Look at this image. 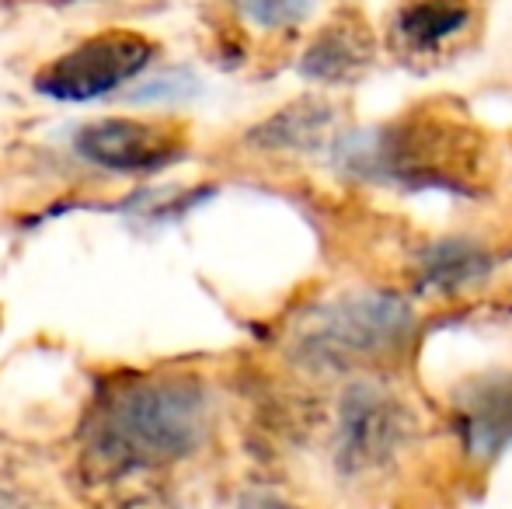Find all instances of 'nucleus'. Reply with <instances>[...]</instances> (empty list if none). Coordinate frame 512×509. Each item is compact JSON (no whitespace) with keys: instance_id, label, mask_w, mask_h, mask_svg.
Segmentation results:
<instances>
[{"instance_id":"f257e3e1","label":"nucleus","mask_w":512,"mask_h":509,"mask_svg":"<svg viewBox=\"0 0 512 509\" xmlns=\"http://www.w3.org/2000/svg\"><path fill=\"white\" fill-rule=\"evenodd\" d=\"M338 171L401 189L481 192L492 175L488 136L460 112L422 105L387 126L338 140Z\"/></svg>"},{"instance_id":"f03ea898","label":"nucleus","mask_w":512,"mask_h":509,"mask_svg":"<svg viewBox=\"0 0 512 509\" xmlns=\"http://www.w3.org/2000/svg\"><path fill=\"white\" fill-rule=\"evenodd\" d=\"M206 433V391L189 374H133L105 387L88 422L91 457L108 471L161 468Z\"/></svg>"},{"instance_id":"7ed1b4c3","label":"nucleus","mask_w":512,"mask_h":509,"mask_svg":"<svg viewBox=\"0 0 512 509\" xmlns=\"http://www.w3.org/2000/svg\"><path fill=\"white\" fill-rule=\"evenodd\" d=\"M411 311L401 297L391 293H356L338 304L324 307L304 335L300 356L314 367H356L377 363L398 353L411 335Z\"/></svg>"},{"instance_id":"20e7f679","label":"nucleus","mask_w":512,"mask_h":509,"mask_svg":"<svg viewBox=\"0 0 512 509\" xmlns=\"http://www.w3.org/2000/svg\"><path fill=\"white\" fill-rule=\"evenodd\" d=\"M415 422L394 394L373 384H356L342 394L338 405L335 457L345 475H377L391 468L408 447Z\"/></svg>"},{"instance_id":"39448f33","label":"nucleus","mask_w":512,"mask_h":509,"mask_svg":"<svg viewBox=\"0 0 512 509\" xmlns=\"http://www.w3.org/2000/svg\"><path fill=\"white\" fill-rule=\"evenodd\" d=\"M150 56H154V46L147 35L112 28V32L91 35L49 63L35 77V88L56 102H91L133 81L150 63Z\"/></svg>"},{"instance_id":"423d86ee","label":"nucleus","mask_w":512,"mask_h":509,"mask_svg":"<svg viewBox=\"0 0 512 509\" xmlns=\"http://www.w3.org/2000/svg\"><path fill=\"white\" fill-rule=\"evenodd\" d=\"M474 0H405L387 25V49L411 70L446 63L474 32Z\"/></svg>"},{"instance_id":"0eeeda50","label":"nucleus","mask_w":512,"mask_h":509,"mask_svg":"<svg viewBox=\"0 0 512 509\" xmlns=\"http://www.w3.org/2000/svg\"><path fill=\"white\" fill-rule=\"evenodd\" d=\"M74 147L84 161L108 171H157L178 161L185 150V136L171 123L147 119H98L74 136Z\"/></svg>"},{"instance_id":"6e6552de","label":"nucleus","mask_w":512,"mask_h":509,"mask_svg":"<svg viewBox=\"0 0 512 509\" xmlns=\"http://www.w3.org/2000/svg\"><path fill=\"white\" fill-rule=\"evenodd\" d=\"M373 32L359 11H338L300 60V74L321 84H352L373 67Z\"/></svg>"},{"instance_id":"1a4fd4ad","label":"nucleus","mask_w":512,"mask_h":509,"mask_svg":"<svg viewBox=\"0 0 512 509\" xmlns=\"http://www.w3.org/2000/svg\"><path fill=\"white\" fill-rule=\"evenodd\" d=\"M457 426L471 457H499L512 443V374H492L467 387L457 401Z\"/></svg>"},{"instance_id":"9d476101","label":"nucleus","mask_w":512,"mask_h":509,"mask_svg":"<svg viewBox=\"0 0 512 509\" xmlns=\"http://www.w3.org/2000/svg\"><path fill=\"white\" fill-rule=\"evenodd\" d=\"M331 119H335L331 105L297 102L279 112V116H272L265 126H258L251 136H255V143H262L269 150H314L328 136Z\"/></svg>"},{"instance_id":"9b49d317","label":"nucleus","mask_w":512,"mask_h":509,"mask_svg":"<svg viewBox=\"0 0 512 509\" xmlns=\"http://www.w3.org/2000/svg\"><path fill=\"white\" fill-rule=\"evenodd\" d=\"M485 272L488 258L467 241H443V245L429 248L422 258V276L446 293L478 283V279H485Z\"/></svg>"},{"instance_id":"f8f14e48","label":"nucleus","mask_w":512,"mask_h":509,"mask_svg":"<svg viewBox=\"0 0 512 509\" xmlns=\"http://www.w3.org/2000/svg\"><path fill=\"white\" fill-rule=\"evenodd\" d=\"M237 11L262 28H290L310 14V0H234Z\"/></svg>"},{"instance_id":"ddd939ff","label":"nucleus","mask_w":512,"mask_h":509,"mask_svg":"<svg viewBox=\"0 0 512 509\" xmlns=\"http://www.w3.org/2000/svg\"><path fill=\"white\" fill-rule=\"evenodd\" d=\"M241 509H297V506L286 503V499H279V496H269V492H251V496L241 503Z\"/></svg>"}]
</instances>
